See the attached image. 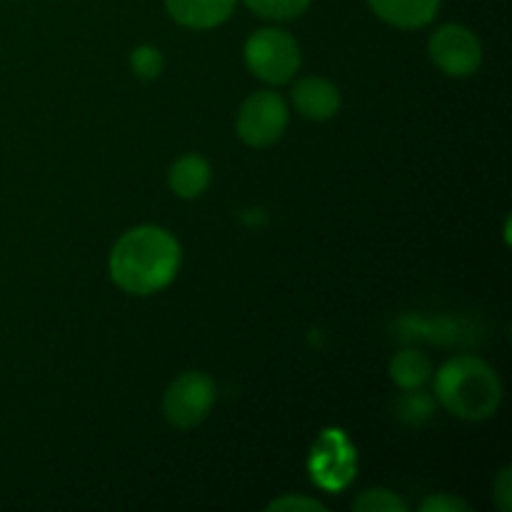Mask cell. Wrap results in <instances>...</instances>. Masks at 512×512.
Segmentation results:
<instances>
[{
  "instance_id": "obj_1",
  "label": "cell",
  "mask_w": 512,
  "mask_h": 512,
  "mask_svg": "<svg viewBox=\"0 0 512 512\" xmlns=\"http://www.w3.org/2000/svg\"><path fill=\"white\" fill-rule=\"evenodd\" d=\"M110 278L120 290L153 295L173 283L180 268V245L160 225H138L120 235L110 253Z\"/></svg>"
},
{
  "instance_id": "obj_2",
  "label": "cell",
  "mask_w": 512,
  "mask_h": 512,
  "mask_svg": "<svg viewBox=\"0 0 512 512\" xmlns=\"http://www.w3.org/2000/svg\"><path fill=\"white\" fill-rule=\"evenodd\" d=\"M435 398L455 418L485 420L498 410L503 385L485 360L458 355L435 373Z\"/></svg>"
},
{
  "instance_id": "obj_3",
  "label": "cell",
  "mask_w": 512,
  "mask_h": 512,
  "mask_svg": "<svg viewBox=\"0 0 512 512\" xmlns=\"http://www.w3.org/2000/svg\"><path fill=\"white\" fill-rule=\"evenodd\" d=\"M245 65L255 78L270 85H283L293 80L300 68V48L285 30H255L245 43Z\"/></svg>"
},
{
  "instance_id": "obj_4",
  "label": "cell",
  "mask_w": 512,
  "mask_h": 512,
  "mask_svg": "<svg viewBox=\"0 0 512 512\" xmlns=\"http://www.w3.org/2000/svg\"><path fill=\"white\" fill-rule=\"evenodd\" d=\"M215 403V383L200 370L178 375L165 390L163 413L168 423L178 430L195 428L208 418Z\"/></svg>"
},
{
  "instance_id": "obj_5",
  "label": "cell",
  "mask_w": 512,
  "mask_h": 512,
  "mask_svg": "<svg viewBox=\"0 0 512 512\" xmlns=\"http://www.w3.org/2000/svg\"><path fill=\"white\" fill-rule=\"evenodd\" d=\"M288 128V105L273 90H258L238 113V135L250 148H268L278 143Z\"/></svg>"
},
{
  "instance_id": "obj_6",
  "label": "cell",
  "mask_w": 512,
  "mask_h": 512,
  "mask_svg": "<svg viewBox=\"0 0 512 512\" xmlns=\"http://www.w3.org/2000/svg\"><path fill=\"white\" fill-rule=\"evenodd\" d=\"M430 58L450 78H470L483 63L478 35L458 23L443 25L430 38Z\"/></svg>"
},
{
  "instance_id": "obj_7",
  "label": "cell",
  "mask_w": 512,
  "mask_h": 512,
  "mask_svg": "<svg viewBox=\"0 0 512 512\" xmlns=\"http://www.w3.org/2000/svg\"><path fill=\"white\" fill-rule=\"evenodd\" d=\"M293 105L303 118L330 120L340 110V93L330 80L303 78L293 85Z\"/></svg>"
},
{
  "instance_id": "obj_8",
  "label": "cell",
  "mask_w": 512,
  "mask_h": 512,
  "mask_svg": "<svg viewBox=\"0 0 512 512\" xmlns=\"http://www.w3.org/2000/svg\"><path fill=\"white\" fill-rule=\"evenodd\" d=\"M238 0H165L170 18L185 28L208 30L225 23Z\"/></svg>"
},
{
  "instance_id": "obj_9",
  "label": "cell",
  "mask_w": 512,
  "mask_h": 512,
  "mask_svg": "<svg viewBox=\"0 0 512 512\" xmlns=\"http://www.w3.org/2000/svg\"><path fill=\"white\" fill-rule=\"evenodd\" d=\"M373 13L395 28H423L438 15L440 0H368Z\"/></svg>"
},
{
  "instance_id": "obj_10",
  "label": "cell",
  "mask_w": 512,
  "mask_h": 512,
  "mask_svg": "<svg viewBox=\"0 0 512 512\" xmlns=\"http://www.w3.org/2000/svg\"><path fill=\"white\" fill-rule=\"evenodd\" d=\"M170 190H173L178 198H198L205 193V188L210 185V165L208 160L200 158V155L190 153L183 155L173 163L168 175Z\"/></svg>"
},
{
  "instance_id": "obj_11",
  "label": "cell",
  "mask_w": 512,
  "mask_h": 512,
  "mask_svg": "<svg viewBox=\"0 0 512 512\" xmlns=\"http://www.w3.org/2000/svg\"><path fill=\"white\" fill-rule=\"evenodd\" d=\"M390 378L403 390H420L433 378V365L418 350H400L390 360Z\"/></svg>"
},
{
  "instance_id": "obj_12",
  "label": "cell",
  "mask_w": 512,
  "mask_h": 512,
  "mask_svg": "<svg viewBox=\"0 0 512 512\" xmlns=\"http://www.w3.org/2000/svg\"><path fill=\"white\" fill-rule=\"evenodd\" d=\"M250 10L268 20H293L308 10L310 0H245Z\"/></svg>"
},
{
  "instance_id": "obj_13",
  "label": "cell",
  "mask_w": 512,
  "mask_h": 512,
  "mask_svg": "<svg viewBox=\"0 0 512 512\" xmlns=\"http://www.w3.org/2000/svg\"><path fill=\"white\" fill-rule=\"evenodd\" d=\"M355 512H405L408 505L398 498L395 493L385 488H373L365 490L358 500L353 503Z\"/></svg>"
},
{
  "instance_id": "obj_14",
  "label": "cell",
  "mask_w": 512,
  "mask_h": 512,
  "mask_svg": "<svg viewBox=\"0 0 512 512\" xmlns=\"http://www.w3.org/2000/svg\"><path fill=\"white\" fill-rule=\"evenodd\" d=\"M130 68H133V73L138 75L140 80L160 78V73H163L165 68L163 53H160L155 45H140V48H135L133 55H130Z\"/></svg>"
},
{
  "instance_id": "obj_15",
  "label": "cell",
  "mask_w": 512,
  "mask_h": 512,
  "mask_svg": "<svg viewBox=\"0 0 512 512\" xmlns=\"http://www.w3.org/2000/svg\"><path fill=\"white\" fill-rule=\"evenodd\" d=\"M268 510H275V512H323L325 505L318 503V500L313 498H305V495H285V498H278L273 500V503L268 505Z\"/></svg>"
},
{
  "instance_id": "obj_16",
  "label": "cell",
  "mask_w": 512,
  "mask_h": 512,
  "mask_svg": "<svg viewBox=\"0 0 512 512\" xmlns=\"http://www.w3.org/2000/svg\"><path fill=\"white\" fill-rule=\"evenodd\" d=\"M468 503H463L460 498H453V495H445V493H438L433 495V498L425 500L423 505H420V512H468Z\"/></svg>"
},
{
  "instance_id": "obj_17",
  "label": "cell",
  "mask_w": 512,
  "mask_h": 512,
  "mask_svg": "<svg viewBox=\"0 0 512 512\" xmlns=\"http://www.w3.org/2000/svg\"><path fill=\"white\" fill-rule=\"evenodd\" d=\"M493 488H495V503H498V508L508 512L512 508V470L510 468L500 470Z\"/></svg>"
}]
</instances>
